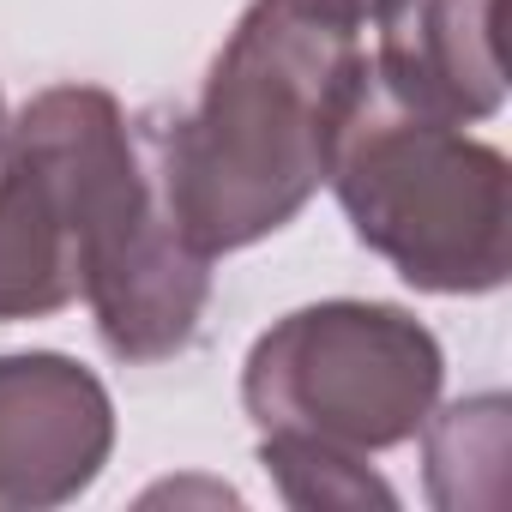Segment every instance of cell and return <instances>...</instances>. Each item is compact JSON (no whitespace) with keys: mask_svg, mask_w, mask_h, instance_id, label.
<instances>
[{"mask_svg":"<svg viewBox=\"0 0 512 512\" xmlns=\"http://www.w3.org/2000/svg\"><path fill=\"white\" fill-rule=\"evenodd\" d=\"M85 302L115 362L199 338L211 260L175 229L145 121L103 85H49L0 133V326Z\"/></svg>","mask_w":512,"mask_h":512,"instance_id":"obj_1","label":"cell"},{"mask_svg":"<svg viewBox=\"0 0 512 512\" xmlns=\"http://www.w3.org/2000/svg\"><path fill=\"white\" fill-rule=\"evenodd\" d=\"M368 79L362 31L308 0H253L193 109H145L175 229L217 260L296 223Z\"/></svg>","mask_w":512,"mask_h":512,"instance_id":"obj_2","label":"cell"},{"mask_svg":"<svg viewBox=\"0 0 512 512\" xmlns=\"http://www.w3.org/2000/svg\"><path fill=\"white\" fill-rule=\"evenodd\" d=\"M326 181L362 247L422 296H488L512 278V169L452 121L362 79Z\"/></svg>","mask_w":512,"mask_h":512,"instance_id":"obj_3","label":"cell"},{"mask_svg":"<svg viewBox=\"0 0 512 512\" xmlns=\"http://www.w3.org/2000/svg\"><path fill=\"white\" fill-rule=\"evenodd\" d=\"M440 380V338L416 314L392 302H314L253 338L241 404L260 434L374 458L422 434Z\"/></svg>","mask_w":512,"mask_h":512,"instance_id":"obj_4","label":"cell"},{"mask_svg":"<svg viewBox=\"0 0 512 512\" xmlns=\"http://www.w3.org/2000/svg\"><path fill=\"white\" fill-rule=\"evenodd\" d=\"M115 452L109 386L61 356H0V506L43 512L79 500Z\"/></svg>","mask_w":512,"mask_h":512,"instance_id":"obj_5","label":"cell"},{"mask_svg":"<svg viewBox=\"0 0 512 512\" xmlns=\"http://www.w3.org/2000/svg\"><path fill=\"white\" fill-rule=\"evenodd\" d=\"M374 31L368 79L392 103L452 127L488 121L506 103L500 0H398Z\"/></svg>","mask_w":512,"mask_h":512,"instance_id":"obj_6","label":"cell"},{"mask_svg":"<svg viewBox=\"0 0 512 512\" xmlns=\"http://www.w3.org/2000/svg\"><path fill=\"white\" fill-rule=\"evenodd\" d=\"M260 464L290 506H392L398 494L368 470V458L314 446L296 434H260Z\"/></svg>","mask_w":512,"mask_h":512,"instance_id":"obj_7","label":"cell"},{"mask_svg":"<svg viewBox=\"0 0 512 512\" xmlns=\"http://www.w3.org/2000/svg\"><path fill=\"white\" fill-rule=\"evenodd\" d=\"M308 7H320V13H332L338 25H350V31H374L398 0H308Z\"/></svg>","mask_w":512,"mask_h":512,"instance_id":"obj_8","label":"cell"},{"mask_svg":"<svg viewBox=\"0 0 512 512\" xmlns=\"http://www.w3.org/2000/svg\"><path fill=\"white\" fill-rule=\"evenodd\" d=\"M0 133H7V103H0Z\"/></svg>","mask_w":512,"mask_h":512,"instance_id":"obj_9","label":"cell"}]
</instances>
